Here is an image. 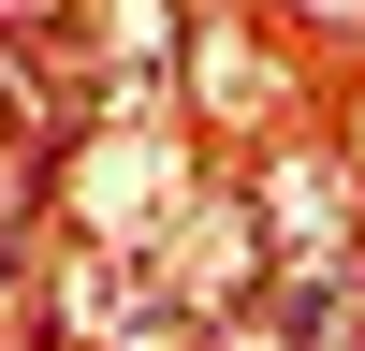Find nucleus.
I'll list each match as a JSON object with an SVG mask.
<instances>
[{
    "mask_svg": "<svg viewBox=\"0 0 365 351\" xmlns=\"http://www.w3.org/2000/svg\"><path fill=\"white\" fill-rule=\"evenodd\" d=\"M205 190V161H190V117L175 103H103V132L73 146V234L88 249H161V220Z\"/></svg>",
    "mask_w": 365,
    "mask_h": 351,
    "instance_id": "1",
    "label": "nucleus"
},
{
    "mask_svg": "<svg viewBox=\"0 0 365 351\" xmlns=\"http://www.w3.org/2000/svg\"><path fill=\"white\" fill-rule=\"evenodd\" d=\"M0 15H15V29H44V15H73V0H0Z\"/></svg>",
    "mask_w": 365,
    "mask_h": 351,
    "instance_id": "2",
    "label": "nucleus"
},
{
    "mask_svg": "<svg viewBox=\"0 0 365 351\" xmlns=\"http://www.w3.org/2000/svg\"><path fill=\"white\" fill-rule=\"evenodd\" d=\"M0 322H15V292H0Z\"/></svg>",
    "mask_w": 365,
    "mask_h": 351,
    "instance_id": "3",
    "label": "nucleus"
}]
</instances>
